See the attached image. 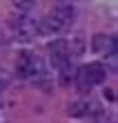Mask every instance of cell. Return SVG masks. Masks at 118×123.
Wrapping results in <instances>:
<instances>
[{"label":"cell","mask_w":118,"mask_h":123,"mask_svg":"<svg viewBox=\"0 0 118 123\" xmlns=\"http://www.w3.org/2000/svg\"><path fill=\"white\" fill-rule=\"evenodd\" d=\"M11 27H13V31H16L20 38H34V36L38 34V23H34V20H29L25 16L11 18Z\"/></svg>","instance_id":"3"},{"label":"cell","mask_w":118,"mask_h":123,"mask_svg":"<svg viewBox=\"0 0 118 123\" xmlns=\"http://www.w3.org/2000/svg\"><path fill=\"white\" fill-rule=\"evenodd\" d=\"M9 81H11V76L7 74L2 67H0V92H5L7 87H9Z\"/></svg>","instance_id":"6"},{"label":"cell","mask_w":118,"mask_h":123,"mask_svg":"<svg viewBox=\"0 0 118 123\" xmlns=\"http://www.w3.org/2000/svg\"><path fill=\"white\" fill-rule=\"evenodd\" d=\"M16 7L20 11H29L34 7V0H16Z\"/></svg>","instance_id":"7"},{"label":"cell","mask_w":118,"mask_h":123,"mask_svg":"<svg viewBox=\"0 0 118 123\" xmlns=\"http://www.w3.org/2000/svg\"><path fill=\"white\" fill-rule=\"evenodd\" d=\"M51 16H54L58 23L65 27V29H67V27L73 23V18H76V9H73L71 5H60V7H56V9H54Z\"/></svg>","instance_id":"4"},{"label":"cell","mask_w":118,"mask_h":123,"mask_svg":"<svg viewBox=\"0 0 118 123\" xmlns=\"http://www.w3.org/2000/svg\"><path fill=\"white\" fill-rule=\"evenodd\" d=\"M16 72L20 78H36L42 74V61L36 54H20V58L16 61Z\"/></svg>","instance_id":"2"},{"label":"cell","mask_w":118,"mask_h":123,"mask_svg":"<svg viewBox=\"0 0 118 123\" xmlns=\"http://www.w3.org/2000/svg\"><path fill=\"white\" fill-rule=\"evenodd\" d=\"M69 117H87V114L91 112L89 103H85V101H73V103H69Z\"/></svg>","instance_id":"5"},{"label":"cell","mask_w":118,"mask_h":123,"mask_svg":"<svg viewBox=\"0 0 118 123\" xmlns=\"http://www.w3.org/2000/svg\"><path fill=\"white\" fill-rule=\"evenodd\" d=\"M107 76V67L102 63H89L76 72V81L80 87H91V85H100Z\"/></svg>","instance_id":"1"}]
</instances>
